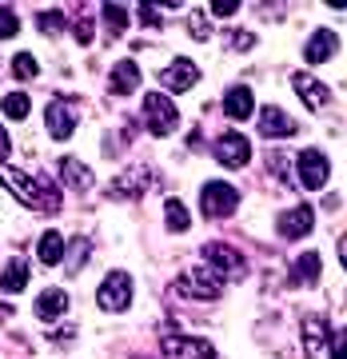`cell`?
I'll list each match as a JSON object with an SVG mask.
<instances>
[{
    "label": "cell",
    "instance_id": "cell-1",
    "mask_svg": "<svg viewBox=\"0 0 347 359\" xmlns=\"http://www.w3.org/2000/svg\"><path fill=\"white\" fill-rule=\"evenodd\" d=\"M0 180H4V188H8L20 204L40 208V212H56V208H60V188H52L48 180L28 176V172L8 168V164H0Z\"/></svg>",
    "mask_w": 347,
    "mask_h": 359
},
{
    "label": "cell",
    "instance_id": "cell-2",
    "mask_svg": "<svg viewBox=\"0 0 347 359\" xmlns=\"http://www.w3.org/2000/svg\"><path fill=\"white\" fill-rule=\"evenodd\" d=\"M144 120H148L152 136H172L176 124H180V112H176V104L168 100L164 92H148L144 96Z\"/></svg>",
    "mask_w": 347,
    "mask_h": 359
},
{
    "label": "cell",
    "instance_id": "cell-3",
    "mask_svg": "<svg viewBox=\"0 0 347 359\" xmlns=\"http://www.w3.org/2000/svg\"><path fill=\"white\" fill-rule=\"evenodd\" d=\"M200 208H204L207 219H224L240 208V192L231 184H224V180H207L204 192H200Z\"/></svg>",
    "mask_w": 347,
    "mask_h": 359
},
{
    "label": "cell",
    "instance_id": "cell-4",
    "mask_svg": "<svg viewBox=\"0 0 347 359\" xmlns=\"http://www.w3.org/2000/svg\"><path fill=\"white\" fill-rule=\"evenodd\" d=\"M96 304H100V311H128V304H132V276L128 271H108V280L96 292Z\"/></svg>",
    "mask_w": 347,
    "mask_h": 359
},
{
    "label": "cell",
    "instance_id": "cell-5",
    "mask_svg": "<svg viewBox=\"0 0 347 359\" xmlns=\"http://www.w3.org/2000/svg\"><path fill=\"white\" fill-rule=\"evenodd\" d=\"M296 164H299V184L308 192H320L323 184H327V176H332V164H327V156L320 148H304L296 156Z\"/></svg>",
    "mask_w": 347,
    "mask_h": 359
},
{
    "label": "cell",
    "instance_id": "cell-6",
    "mask_svg": "<svg viewBox=\"0 0 347 359\" xmlns=\"http://www.w3.org/2000/svg\"><path fill=\"white\" fill-rule=\"evenodd\" d=\"M204 264L216 271L219 280H236L244 276V256L228 244H204Z\"/></svg>",
    "mask_w": 347,
    "mask_h": 359
},
{
    "label": "cell",
    "instance_id": "cell-7",
    "mask_svg": "<svg viewBox=\"0 0 347 359\" xmlns=\"http://www.w3.org/2000/svg\"><path fill=\"white\" fill-rule=\"evenodd\" d=\"M219 287H224V280H219L216 271L207 268H192V271H184L180 276V292L184 295H192V299H216Z\"/></svg>",
    "mask_w": 347,
    "mask_h": 359
},
{
    "label": "cell",
    "instance_id": "cell-8",
    "mask_svg": "<svg viewBox=\"0 0 347 359\" xmlns=\"http://www.w3.org/2000/svg\"><path fill=\"white\" fill-rule=\"evenodd\" d=\"M247 156H252V144H247V136H240V132H224L216 140V160L224 168H244Z\"/></svg>",
    "mask_w": 347,
    "mask_h": 359
},
{
    "label": "cell",
    "instance_id": "cell-9",
    "mask_svg": "<svg viewBox=\"0 0 347 359\" xmlns=\"http://www.w3.org/2000/svg\"><path fill=\"white\" fill-rule=\"evenodd\" d=\"M311 228H315V212H311L308 204L287 208V212L280 216V236H283V240H304Z\"/></svg>",
    "mask_w": 347,
    "mask_h": 359
},
{
    "label": "cell",
    "instance_id": "cell-10",
    "mask_svg": "<svg viewBox=\"0 0 347 359\" xmlns=\"http://www.w3.org/2000/svg\"><path fill=\"white\" fill-rule=\"evenodd\" d=\"M156 80H160V88L164 92H188L196 80H200V68H196L192 60H176V65H168Z\"/></svg>",
    "mask_w": 347,
    "mask_h": 359
},
{
    "label": "cell",
    "instance_id": "cell-11",
    "mask_svg": "<svg viewBox=\"0 0 347 359\" xmlns=\"http://www.w3.org/2000/svg\"><path fill=\"white\" fill-rule=\"evenodd\" d=\"M164 355H176V359H216V347L207 339H180V335H164Z\"/></svg>",
    "mask_w": 347,
    "mask_h": 359
},
{
    "label": "cell",
    "instance_id": "cell-12",
    "mask_svg": "<svg viewBox=\"0 0 347 359\" xmlns=\"http://www.w3.org/2000/svg\"><path fill=\"white\" fill-rule=\"evenodd\" d=\"M296 120L283 112V108H275V104H268V108H259V132L268 136V140H280V136H296Z\"/></svg>",
    "mask_w": 347,
    "mask_h": 359
},
{
    "label": "cell",
    "instance_id": "cell-13",
    "mask_svg": "<svg viewBox=\"0 0 347 359\" xmlns=\"http://www.w3.org/2000/svg\"><path fill=\"white\" fill-rule=\"evenodd\" d=\"M335 52H339V36H335L332 28H315L304 44V56H308L311 65H327Z\"/></svg>",
    "mask_w": 347,
    "mask_h": 359
},
{
    "label": "cell",
    "instance_id": "cell-14",
    "mask_svg": "<svg viewBox=\"0 0 347 359\" xmlns=\"http://www.w3.org/2000/svg\"><path fill=\"white\" fill-rule=\"evenodd\" d=\"M292 88L299 92V100L308 104V108H327V100H332L327 84H320V80L308 76V72H292Z\"/></svg>",
    "mask_w": 347,
    "mask_h": 359
},
{
    "label": "cell",
    "instance_id": "cell-15",
    "mask_svg": "<svg viewBox=\"0 0 347 359\" xmlns=\"http://www.w3.org/2000/svg\"><path fill=\"white\" fill-rule=\"evenodd\" d=\"M72 128H76V108H72L68 100H52L48 104V132L56 136V140H68Z\"/></svg>",
    "mask_w": 347,
    "mask_h": 359
},
{
    "label": "cell",
    "instance_id": "cell-16",
    "mask_svg": "<svg viewBox=\"0 0 347 359\" xmlns=\"http://www.w3.org/2000/svg\"><path fill=\"white\" fill-rule=\"evenodd\" d=\"M148 188H152V172H148V168H128L124 176H116L112 196H128V200H136V196H144Z\"/></svg>",
    "mask_w": 347,
    "mask_h": 359
},
{
    "label": "cell",
    "instance_id": "cell-17",
    "mask_svg": "<svg viewBox=\"0 0 347 359\" xmlns=\"http://www.w3.org/2000/svg\"><path fill=\"white\" fill-rule=\"evenodd\" d=\"M315 280H320V252H299V259L287 271V283L292 287H311Z\"/></svg>",
    "mask_w": 347,
    "mask_h": 359
},
{
    "label": "cell",
    "instance_id": "cell-18",
    "mask_svg": "<svg viewBox=\"0 0 347 359\" xmlns=\"http://www.w3.org/2000/svg\"><path fill=\"white\" fill-rule=\"evenodd\" d=\"M252 108H256V96H252V88L236 84V88L224 92V116H228V120H247V116H252Z\"/></svg>",
    "mask_w": 347,
    "mask_h": 359
},
{
    "label": "cell",
    "instance_id": "cell-19",
    "mask_svg": "<svg viewBox=\"0 0 347 359\" xmlns=\"http://www.w3.org/2000/svg\"><path fill=\"white\" fill-rule=\"evenodd\" d=\"M140 88V68H136V60H120V65L112 68V76H108V92H116V96H128V92Z\"/></svg>",
    "mask_w": 347,
    "mask_h": 359
},
{
    "label": "cell",
    "instance_id": "cell-20",
    "mask_svg": "<svg viewBox=\"0 0 347 359\" xmlns=\"http://www.w3.org/2000/svg\"><path fill=\"white\" fill-rule=\"evenodd\" d=\"M28 280H32V268H28V259H8V268L0 271V292L4 295H16V292H25Z\"/></svg>",
    "mask_w": 347,
    "mask_h": 359
},
{
    "label": "cell",
    "instance_id": "cell-21",
    "mask_svg": "<svg viewBox=\"0 0 347 359\" xmlns=\"http://www.w3.org/2000/svg\"><path fill=\"white\" fill-rule=\"evenodd\" d=\"M68 311V295L60 292V287H48V292H40L36 295V316L44 323H52V320H60Z\"/></svg>",
    "mask_w": 347,
    "mask_h": 359
},
{
    "label": "cell",
    "instance_id": "cell-22",
    "mask_svg": "<svg viewBox=\"0 0 347 359\" xmlns=\"http://www.w3.org/2000/svg\"><path fill=\"white\" fill-rule=\"evenodd\" d=\"M36 256H40V264H60V259L68 256V244H64V236L60 231H44L40 236V244H36Z\"/></svg>",
    "mask_w": 347,
    "mask_h": 359
},
{
    "label": "cell",
    "instance_id": "cell-23",
    "mask_svg": "<svg viewBox=\"0 0 347 359\" xmlns=\"http://www.w3.org/2000/svg\"><path fill=\"white\" fill-rule=\"evenodd\" d=\"M60 176H64V184L68 188H76V192H88L92 188V172L80 164L76 156H64V160H60Z\"/></svg>",
    "mask_w": 347,
    "mask_h": 359
},
{
    "label": "cell",
    "instance_id": "cell-24",
    "mask_svg": "<svg viewBox=\"0 0 347 359\" xmlns=\"http://www.w3.org/2000/svg\"><path fill=\"white\" fill-rule=\"evenodd\" d=\"M304 344H308L311 359H315L320 347H327V320L323 316H304Z\"/></svg>",
    "mask_w": 347,
    "mask_h": 359
},
{
    "label": "cell",
    "instance_id": "cell-25",
    "mask_svg": "<svg viewBox=\"0 0 347 359\" xmlns=\"http://www.w3.org/2000/svg\"><path fill=\"white\" fill-rule=\"evenodd\" d=\"M164 224H168V231H188L192 216H188L184 200H168V204H164Z\"/></svg>",
    "mask_w": 347,
    "mask_h": 359
},
{
    "label": "cell",
    "instance_id": "cell-26",
    "mask_svg": "<svg viewBox=\"0 0 347 359\" xmlns=\"http://www.w3.org/2000/svg\"><path fill=\"white\" fill-rule=\"evenodd\" d=\"M0 108H4V116H8V120H25V116L32 112V100H28V92H8Z\"/></svg>",
    "mask_w": 347,
    "mask_h": 359
},
{
    "label": "cell",
    "instance_id": "cell-27",
    "mask_svg": "<svg viewBox=\"0 0 347 359\" xmlns=\"http://www.w3.org/2000/svg\"><path fill=\"white\" fill-rule=\"evenodd\" d=\"M100 16L108 20V28H112V32H124V28H128V8H124V4H104Z\"/></svg>",
    "mask_w": 347,
    "mask_h": 359
},
{
    "label": "cell",
    "instance_id": "cell-28",
    "mask_svg": "<svg viewBox=\"0 0 347 359\" xmlns=\"http://www.w3.org/2000/svg\"><path fill=\"white\" fill-rule=\"evenodd\" d=\"M13 72H16L20 80H32V76L40 72L36 56H32V52H16V56H13Z\"/></svg>",
    "mask_w": 347,
    "mask_h": 359
},
{
    "label": "cell",
    "instance_id": "cell-29",
    "mask_svg": "<svg viewBox=\"0 0 347 359\" xmlns=\"http://www.w3.org/2000/svg\"><path fill=\"white\" fill-rule=\"evenodd\" d=\"M84 259H88V240H72V244H68V256H64L68 271H80Z\"/></svg>",
    "mask_w": 347,
    "mask_h": 359
},
{
    "label": "cell",
    "instance_id": "cell-30",
    "mask_svg": "<svg viewBox=\"0 0 347 359\" xmlns=\"http://www.w3.org/2000/svg\"><path fill=\"white\" fill-rule=\"evenodd\" d=\"M16 28H20V20H16V8H13V4H0V40L16 36Z\"/></svg>",
    "mask_w": 347,
    "mask_h": 359
},
{
    "label": "cell",
    "instance_id": "cell-31",
    "mask_svg": "<svg viewBox=\"0 0 347 359\" xmlns=\"http://www.w3.org/2000/svg\"><path fill=\"white\" fill-rule=\"evenodd\" d=\"M36 25H40V32H60V28H64V13H60V8H52V13H40V16H36Z\"/></svg>",
    "mask_w": 347,
    "mask_h": 359
},
{
    "label": "cell",
    "instance_id": "cell-32",
    "mask_svg": "<svg viewBox=\"0 0 347 359\" xmlns=\"http://www.w3.org/2000/svg\"><path fill=\"white\" fill-rule=\"evenodd\" d=\"M327 347H332V351H327L332 359H347V327H335V335L327 339Z\"/></svg>",
    "mask_w": 347,
    "mask_h": 359
},
{
    "label": "cell",
    "instance_id": "cell-33",
    "mask_svg": "<svg viewBox=\"0 0 347 359\" xmlns=\"http://www.w3.org/2000/svg\"><path fill=\"white\" fill-rule=\"evenodd\" d=\"M136 13H140L144 28H160V8H152V4H140Z\"/></svg>",
    "mask_w": 347,
    "mask_h": 359
},
{
    "label": "cell",
    "instance_id": "cell-34",
    "mask_svg": "<svg viewBox=\"0 0 347 359\" xmlns=\"http://www.w3.org/2000/svg\"><path fill=\"white\" fill-rule=\"evenodd\" d=\"M268 168L283 180V184H287V176H292V172H287V160H280V152H268Z\"/></svg>",
    "mask_w": 347,
    "mask_h": 359
},
{
    "label": "cell",
    "instance_id": "cell-35",
    "mask_svg": "<svg viewBox=\"0 0 347 359\" xmlns=\"http://www.w3.org/2000/svg\"><path fill=\"white\" fill-rule=\"evenodd\" d=\"M212 13L216 16H236L240 13V4H236V0H212Z\"/></svg>",
    "mask_w": 347,
    "mask_h": 359
},
{
    "label": "cell",
    "instance_id": "cell-36",
    "mask_svg": "<svg viewBox=\"0 0 347 359\" xmlns=\"http://www.w3.org/2000/svg\"><path fill=\"white\" fill-rule=\"evenodd\" d=\"M192 36L196 40H207V25H204V16L196 13V8H192Z\"/></svg>",
    "mask_w": 347,
    "mask_h": 359
},
{
    "label": "cell",
    "instance_id": "cell-37",
    "mask_svg": "<svg viewBox=\"0 0 347 359\" xmlns=\"http://www.w3.org/2000/svg\"><path fill=\"white\" fill-rule=\"evenodd\" d=\"M231 44H236V48H252L256 36H252V32H231Z\"/></svg>",
    "mask_w": 347,
    "mask_h": 359
},
{
    "label": "cell",
    "instance_id": "cell-38",
    "mask_svg": "<svg viewBox=\"0 0 347 359\" xmlns=\"http://www.w3.org/2000/svg\"><path fill=\"white\" fill-rule=\"evenodd\" d=\"M76 40H80V44H88V40H92V25H88V20H80V25H76Z\"/></svg>",
    "mask_w": 347,
    "mask_h": 359
},
{
    "label": "cell",
    "instance_id": "cell-39",
    "mask_svg": "<svg viewBox=\"0 0 347 359\" xmlns=\"http://www.w3.org/2000/svg\"><path fill=\"white\" fill-rule=\"evenodd\" d=\"M13 152V144H8V132L0 128V164H4V156Z\"/></svg>",
    "mask_w": 347,
    "mask_h": 359
},
{
    "label": "cell",
    "instance_id": "cell-40",
    "mask_svg": "<svg viewBox=\"0 0 347 359\" xmlns=\"http://www.w3.org/2000/svg\"><path fill=\"white\" fill-rule=\"evenodd\" d=\"M339 259H343V268H347V236L339 240Z\"/></svg>",
    "mask_w": 347,
    "mask_h": 359
}]
</instances>
